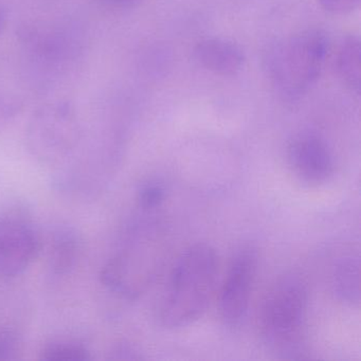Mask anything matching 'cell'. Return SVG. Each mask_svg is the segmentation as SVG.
Instances as JSON below:
<instances>
[{
	"label": "cell",
	"mask_w": 361,
	"mask_h": 361,
	"mask_svg": "<svg viewBox=\"0 0 361 361\" xmlns=\"http://www.w3.org/2000/svg\"><path fill=\"white\" fill-rule=\"evenodd\" d=\"M257 267V253L253 247H244L232 259L219 301L221 319L235 327L246 317Z\"/></svg>",
	"instance_id": "cell-8"
},
{
	"label": "cell",
	"mask_w": 361,
	"mask_h": 361,
	"mask_svg": "<svg viewBox=\"0 0 361 361\" xmlns=\"http://www.w3.org/2000/svg\"><path fill=\"white\" fill-rule=\"evenodd\" d=\"M48 251V264L52 274L65 276L77 264L81 252V240L71 228H62L52 235Z\"/></svg>",
	"instance_id": "cell-11"
},
{
	"label": "cell",
	"mask_w": 361,
	"mask_h": 361,
	"mask_svg": "<svg viewBox=\"0 0 361 361\" xmlns=\"http://www.w3.org/2000/svg\"><path fill=\"white\" fill-rule=\"evenodd\" d=\"M219 271L216 251L208 244L189 247L178 257L158 308L166 329H179L198 320L206 312Z\"/></svg>",
	"instance_id": "cell-1"
},
{
	"label": "cell",
	"mask_w": 361,
	"mask_h": 361,
	"mask_svg": "<svg viewBox=\"0 0 361 361\" xmlns=\"http://www.w3.org/2000/svg\"><path fill=\"white\" fill-rule=\"evenodd\" d=\"M286 157L293 174L308 185H321L333 176V154L316 133L301 132L293 136L287 145Z\"/></svg>",
	"instance_id": "cell-9"
},
{
	"label": "cell",
	"mask_w": 361,
	"mask_h": 361,
	"mask_svg": "<svg viewBox=\"0 0 361 361\" xmlns=\"http://www.w3.org/2000/svg\"><path fill=\"white\" fill-rule=\"evenodd\" d=\"M308 289L297 274L279 278L264 298L259 317L262 340L281 359L298 360L306 354Z\"/></svg>",
	"instance_id": "cell-2"
},
{
	"label": "cell",
	"mask_w": 361,
	"mask_h": 361,
	"mask_svg": "<svg viewBox=\"0 0 361 361\" xmlns=\"http://www.w3.org/2000/svg\"><path fill=\"white\" fill-rule=\"evenodd\" d=\"M41 240L25 213L11 210L0 214V278L24 274L37 259Z\"/></svg>",
	"instance_id": "cell-7"
},
{
	"label": "cell",
	"mask_w": 361,
	"mask_h": 361,
	"mask_svg": "<svg viewBox=\"0 0 361 361\" xmlns=\"http://www.w3.org/2000/svg\"><path fill=\"white\" fill-rule=\"evenodd\" d=\"M18 42L35 77L47 82L71 71L85 47L83 30L69 20L26 24L18 31Z\"/></svg>",
	"instance_id": "cell-4"
},
{
	"label": "cell",
	"mask_w": 361,
	"mask_h": 361,
	"mask_svg": "<svg viewBox=\"0 0 361 361\" xmlns=\"http://www.w3.org/2000/svg\"><path fill=\"white\" fill-rule=\"evenodd\" d=\"M336 71L342 83L359 94L361 88V47L357 35L342 39L336 56Z\"/></svg>",
	"instance_id": "cell-13"
},
{
	"label": "cell",
	"mask_w": 361,
	"mask_h": 361,
	"mask_svg": "<svg viewBox=\"0 0 361 361\" xmlns=\"http://www.w3.org/2000/svg\"><path fill=\"white\" fill-rule=\"evenodd\" d=\"M196 62L215 75H235L245 64V54L233 42L219 37L204 39L193 50Z\"/></svg>",
	"instance_id": "cell-10"
},
{
	"label": "cell",
	"mask_w": 361,
	"mask_h": 361,
	"mask_svg": "<svg viewBox=\"0 0 361 361\" xmlns=\"http://www.w3.org/2000/svg\"><path fill=\"white\" fill-rule=\"evenodd\" d=\"M331 286L336 297L345 304L360 301V259L350 255L341 257L334 268Z\"/></svg>",
	"instance_id": "cell-12"
},
{
	"label": "cell",
	"mask_w": 361,
	"mask_h": 361,
	"mask_svg": "<svg viewBox=\"0 0 361 361\" xmlns=\"http://www.w3.org/2000/svg\"><path fill=\"white\" fill-rule=\"evenodd\" d=\"M6 24H7V13L3 8H0V35L3 33Z\"/></svg>",
	"instance_id": "cell-21"
},
{
	"label": "cell",
	"mask_w": 361,
	"mask_h": 361,
	"mask_svg": "<svg viewBox=\"0 0 361 361\" xmlns=\"http://www.w3.org/2000/svg\"><path fill=\"white\" fill-rule=\"evenodd\" d=\"M23 340L16 329L0 325V361L16 360L22 353Z\"/></svg>",
	"instance_id": "cell-15"
},
{
	"label": "cell",
	"mask_w": 361,
	"mask_h": 361,
	"mask_svg": "<svg viewBox=\"0 0 361 361\" xmlns=\"http://www.w3.org/2000/svg\"><path fill=\"white\" fill-rule=\"evenodd\" d=\"M83 140L77 109L68 101L47 103L35 111L26 130L29 153L39 164L59 166L68 161Z\"/></svg>",
	"instance_id": "cell-5"
},
{
	"label": "cell",
	"mask_w": 361,
	"mask_h": 361,
	"mask_svg": "<svg viewBox=\"0 0 361 361\" xmlns=\"http://www.w3.org/2000/svg\"><path fill=\"white\" fill-rule=\"evenodd\" d=\"M45 361H88L92 359L87 346L78 340L56 339L46 343L41 350Z\"/></svg>",
	"instance_id": "cell-14"
},
{
	"label": "cell",
	"mask_w": 361,
	"mask_h": 361,
	"mask_svg": "<svg viewBox=\"0 0 361 361\" xmlns=\"http://www.w3.org/2000/svg\"><path fill=\"white\" fill-rule=\"evenodd\" d=\"M164 197H166V189L164 185L161 183L151 181V183H145L139 189L137 202L143 210H153L161 204Z\"/></svg>",
	"instance_id": "cell-16"
},
{
	"label": "cell",
	"mask_w": 361,
	"mask_h": 361,
	"mask_svg": "<svg viewBox=\"0 0 361 361\" xmlns=\"http://www.w3.org/2000/svg\"><path fill=\"white\" fill-rule=\"evenodd\" d=\"M138 350H135L132 346L128 344H122L116 348L114 354L116 355L113 358L115 359H140L141 357L138 356Z\"/></svg>",
	"instance_id": "cell-19"
},
{
	"label": "cell",
	"mask_w": 361,
	"mask_h": 361,
	"mask_svg": "<svg viewBox=\"0 0 361 361\" xmlns=\"http://www.w3.org/2000/svg\"><path fill=\"white\" fill-rule=\"evenodd\" d=\"M158 253L156 238L149 227L137 226L123 247L102 268L103 284L120 297L137 299L155 278L159 266Z\"/></svg>",
	"instance_id": "cell-6"
},
{
	"label": "cell",
	"mask_w": 361,
	"mask_h": 361,
	"mask_svg": "<svg viewBox=\"0 0 361 361\" xmlns=\"http://www.w3.org/2000/svg\"><path fill=\"white\" fill-rule=\"evenodd\" d=\"M329 49V37L320 30L297 33L269 48L266 71L280 99L295 103L310 92L320 77Z\"/></svg>",
	"instance_id": "cell-3"
},
{
	"label": "cell",
	"mask_w": 361,
	"mask_h": 361,
	"mask_svg": "<svg viewBox=\"0 0 361 361\" xmlns=\"http://www.w3.org/2000/svg\"><path fill=\"white\" fill-rule=\"evenodd\" d=\"M325 11L336 16L352 13L360 5V0H319Z\"/></svg>",
	"instance_id": "cell-18"
},
{
	"label": "cell",
	"mask_w": 361,
	"mask_h": 361,
	"mask_svg": "<svg viewBox=\"0 0 361 361\" xmlns=\"http://www.w3.org/2000/svg\"><path fill=\"white\" fill-rule=\"evenodd\" d=\"M105 1L109 5L115 6V7H126V6L135 3L136 0H105Z\"/></svg>",
	"instance_id": "cell-20"
},
{
	"label": "cell",
	"mask_w": 361,
	"mask_h": 361,
	"mask_svg": "<svg viewBox=\"0 0 361 361\" xmlns=\"http://www.w3.org/2000/svg\"><path fill=\"white\" fill-rule=\"evenodd\" d=\"M23 102L11 94L0 92V126L14 119L22 111Z\"/></svg>",
	"instance_id": "cell-17"
}]
</instances>
